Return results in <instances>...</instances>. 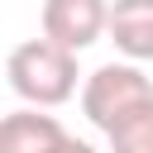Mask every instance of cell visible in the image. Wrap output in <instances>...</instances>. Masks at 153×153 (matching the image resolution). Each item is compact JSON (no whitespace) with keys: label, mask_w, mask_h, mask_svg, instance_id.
I'll list each match as a JSON object with an SVG mask.
<instances>
[{"label":"cell","mask_w":153,"mask_h":153,"mask_svg":"<svg viewBox=\"0 0 153 153\" xmlns=\"http://www.w3.org/2000/svg\"><path fill=\"white\" fill-rule=\"evenodd\" d=\"M53 153H96V148H91L86 139H72V134H67V139H62V143H57Z\"/></svg>","instance_id":"7"},{"label":"cell","mask_w":153,"mask_h":153,"mask_svg":"<svg viewBox=\"0 0 153 153\" xmlns=\"http://www.w3.org/2000/svg\"><path fill=\"white\" fill-rule=\"evenodd\" d=\"M62 139H67V129L53 115H38V105L33 110H14L0 124V153H53Z\"/></svg>","instance_id":"5"},{"label":"cell","mask_w":153,"mask_h":153,"mask_svg":"<svg viewBox=\"0 0 153 153\" xmlns=\"http://www.w3.org/2000/svg\"><path fill=\"white\" fill-rule=\"evenodd\" d=\"M105 139H110V153H153V100L124 115Z\"/></svg>","instance_id":"6"},{"label":"cell","mask_w":153,"mask_h":153,"mask_svg":"<svg viewBox=\"0 0 153 153\" xmlns=\"http://www.w3.org/2000/svg\"><path fill=\"white\" fill-rule=\"evenodd\" d=\"M5 76H10V91L19 100L48 110V105L72 100V91H76V53L53 43V38H24V43L10 48Z\"/></svg>","instance_id":"1"},{"label":"cell","mask_w":153,"mask_h":153,"mask_svg":"<svg viewBox=\"0 0 153 153\" xmlns=\"http://www.w3.org/2000/svg\"><path fill=\"white\" fill-rule=\"evenodd\" d=\"M153 100V81L134 67V62H105V67H96L91 76H86V86H81V115L100 129V134H110L124 115H134L139 105H148Z\"/></svg>","instance_id":"2"},{"label":"cell","mask_w":153,"mask_h":153,"mask_svg":"<svg viewBox=\"0 0 153 153\" xmlns=\"http://www.w3.org/2000/svg\"><path fill=\"white\" fill-rule=\"evenodd\" d=\"M110 29V0H43V38L81 53Z\"/></svg>","instance_id":"3"},{"label":"cell","mask_w":153,"mask_h":153,"mask_svg":"<svg viewBox=\"0 0 153 153\" xmlns=\"http://www.w3.org/2000/svg\"><path fill=\"white\" fill-rule=\"evenodd\" d=\"M105 33L129 62H153V0H110Z\"/></svg>","instance_id":"4"}]
</instances>
